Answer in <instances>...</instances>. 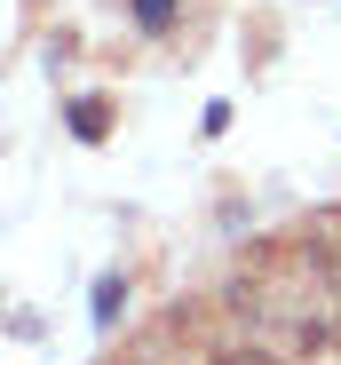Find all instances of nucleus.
Listing matches in <instances>:
<instances>
[{"mask_svg": "<svg viewBox=\"0 0 341 365\" xmlns=\"http://www.w3.org/2000/svg\"><path fill=\"white\" fill-rule=\"evenodd\" d=\"M72 135H80V143H103V135H111V103H103V96H72Z\"/></svg>", "mask_w": 341, "mask_h": 365, "instance_id": "f257e3e1", "label": "nucleus"}, {"mask_svg": "<svg viewBox=\"0 0 341 365\" xmlns=\"http://www.w3.org/2000/svg\"><path fill=\"white\" fill-rule=\"evenodd\" d=\"M120 318H127V278L111 270V278H95V326L111 334V326H120Z\"/></svg>", "mask_w": 341, "mask_h": 365, "instance_id": "f03ea898", "label": "nucleus"}, {"mask_svg": "<svg viewBox=\"0 0 341 365\" xmlns=\"http://www.w3.org/2000/svg\"><path fill=\"white\" fill-rule=\"evenodd\" d=\"M135 24L143 32H167V24H175V0H135Z\"/></svg>", "mask_w": 341, "mask_h": 365, "instance_id": "7ed1b4c3", "label": "nucleus"}, {"mask_svg": "<svg viewBox=\"0 0 341 365\" xmlns=\"http://www.w3.org/2000/svg\"><path fill=\"white\" fill-rule=\"evenodd\" d=\"M231 365H262V357H231Z\"/></svg>", "mask_w": 341, "mask_h": 365, "instance_id": "20e7f679", "label": "nucleus"}]
</instances>
